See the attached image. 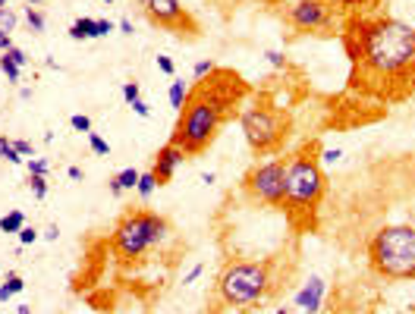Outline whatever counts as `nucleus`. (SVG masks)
I'll list each match as a JSON object with an SVG mask.
<instances>
[{"mask_svg": "<svg viewBox=\"0 0 415 314\" xmlns=\"http://www.w3.org/2000/svg\"><path fill=\"white\" fill-rule=\"evenodd\" d=\"M158 189V179H155V173H142V176H139V185H136V192H139V198H148L151 192Z\"/></svg>", "mask_w": 415, "mask_h": 314, "instance_id": "aec40b11", "label": "nucleus"}, {"mask_svg": "<svg viewBox=\"0 0 415 314\" xmlns=\"http://www.w3.org/2000/svg\"><path fill=\"white\" fill-rule=\"evenodd\" d=\"M117 29L123 32V35H132V32H136V29H132V22H129V19H120V22H117Z\"/></svg>", "mask_w": 415, "mask_h": 314, "instance_id": "58836bf2", "label": "nucleus"}, {"mask_svg": "<svg viewBox=\"0 0 415 314\" xmlns=\"http://www.w3.org/2000/svg\"><path fill=\"white\" fill-rule=\"evenodd\" d=\"M321 164H337V160H340V151L337 148H327V151H321Z\"/></svg>", "mask_w": 415, "mask_h": 314, "instance_id": "4c0bfd02", "label": "nucleus"}, {"mask_svg": "<svg viewBox=\"0 0 415 314\" xmlns=\"http://www.w3.org/2000/svg\"><path fill=\"white\" fill-rule=\"evenodd\" d=\"M321 145L309 142L299 145L286 157V192H283V211L286 223L293 233H312L318 226V208L327 192V176L321 170Z\"/></svg>", "mask_w": 415, "mask_h": 314, "instance_id": "7ed1b4c3", "label": "nucleus"}, {"mask_svg": "<svg viewBox=\"0 0 415 314\" xmlns=\"http://www.w3.org/2000/svg\"><path fill=\"white\" fill-rule=\"evenodd\" d=\"M139 176H142V173H139L136 166H126V170H120L117 176H110V179H107V192H110L113 198H120L123 192L136 189V185H139Z\"/></svg>", "mask_w": 415, "mask_h": 314, "instance_id": "ddd939ff", "label": "nucleus"}, {"mask_svg": "<svg viewBox=\"0 0 415 314\" xmlns=\"http://www.w3.org/2000/svg\"><path fill=\"white\" fill-rule=\"evenodd\" d=\"M264 6H280V4H286V0H261Z\"/></svg>", "mask_w": 415, "mask_h": 314, "instance_id": "37998d69", "label": "nucleus"}, {"mask_svg": "<svg viewBox=\"0 0 415 314\" xmlns=\"http://www.w3.org/2000/svg\"><path fill=\"white\" fill-rule=\"evenodd\" d=\"M132 4H139V6H142V4H145V0H132Z\"/></svg>", "mask_w": 415, "mask_h": 314, "instance_id": "de8ad7c7", "label": "nucleus"}, {"mask_svg": "<svg viewBox=\"0 0 415 314\" xmlns=\"http://www.w3.org/2000/svg\"><path fill=\"white\" fill-rule=\"evenodd\" d=\"M324 292H327L324 280H321V277H309V283L296 292V308H302L305 314H318L321 302H324Z\"/></svg>", "mask_w": 415, "mask_h": 314, "instance_id": "f8f14e48", "label": "nucleus"}, {"mask_svg": "<svg viewBox=\"0 0 415 314\" xmlns=\"http://www.w3.org/2000/svg\"><path fill=\"white\" fill-rule=\"evenodd\" d=\"M89 145H91V151H95V155H101V157L110 155V145H107L98 132H89Z\"/></svg>", "mask_w": 415, "mask_h": 314, "instance_id": "a878e982", "label": "nucleus"}, {"mask_svg": "<svg viewBox=\"0 0 415 314\" xmlns=\"http://www.w3.org/2000/svg\"><path fill=\"white\" fill-rule=\"evenodd\" d=\"M158 70H160V72H167V76H173V72H177V66H173V60H170V57H158Z\"/></svg>", "mask_w": 415, "mask_h": 314, "instance_id": "e433bc0d", "label": "nucleus"}, {"mask_svg": "<svg viewBox=\"0 0 415 314\" xmlns=\"http://www.w3.org/2000/svg\"><path fill=\"white\" fill-rule=\"evenodd\" d=\"M70 126L76 132H91V117H85V113H72L70 117Z\"/></svg>", "mask_w": 415, "mask_h": 314, "instance_id": "bb28decb", "label": "nucleus"}, {"mask_svg": "<svg viewBox=\"0 0 415 314\" xmlns=\"http://www.w3.org/2000/svg\"><path fill=\"white\" fill-rule=\"evenodd\" d=\"M170 233V223L167 217H160L155 211H126L123 217L117 220L110 236V249L120 261H136L145 251H151L155 245H160Z\"/></svg>", "mask_w": 415, "mask_h": 314, "instance_id": "0eeeda50", "label": "nucleus"}, {"mask_svg": "<svg viewBox=\"0 0 415 314\" xmlns=\"http://www.w3.org/2000/svg\"><path fill=\"white\" fill-rule=\"evenodd\" d=\"M277 314H293V308H286V305H283V308H277Z\"/></svg>", "mask_w": 415, "mask_h": 314, "instance_id": "a18cd8bd", "label": "nucleus"}, {"mask_svg": "<svg viewBox=\"0 0 415 314\" xmlns=\"http://www.w3.org/2000/svg\"><path fill=\"white\" fill-rule=\"evenodd\" d=\"M202 270H205V264H196V267H192V270H189V273H186V277H183V286L196 283V280H198V277H202Z\"/></svg>", "mask_w": 415, "mask_h": 314, "instance_id": "c9c22d12", "label": "nucleus"}, {"mask_svg": "<svg viewBox=\"0 0 415 314\" xmlns=\"http://www.w3.org/2000/svg\"><path fill=\"white\" fill-rule=\"evenodd\" d=\"M139 98H142V85H139L136 79L123 82V101H126V104H132V101H139Z\"/></svg>", "mask_w": 415, "mask_h": 314, "instance_id": "b1692460", "label": "nucleus"}, {"mask_svg": "<svg viewBox=\"0 0 415 314\" xmlns=\"http://www.w3.org/2000/svg\"><path fill=\"white\" fill-rule=\"evenodd\" d=\"M368 261L387 280H415V226H381L368 242Z\"/></svg>", "mask_w": 415, "mask_h": 314, "instance_id": "423d86ee", "label": "nucleus"}, {"mask_svg": "<svg viewBox=\"0 0 415 314\" xmlns=\"http://www.w3.org/2000/svg\"><path fill=\"white\" fill-rule=\"evenodd\" d=\"M29 189H32V195H35V198H44V195H48V179H44V176H32V173H29Z\"/></svg>", "mask_w": 415, "mask_h": 314, "instance_id": "393cba45", "label": "nucleus"}, {"mask_svg": "<svg viewBox=\"0 0 415 314\" xmlns=\"http://www.w3.org/2000/svg\"><path fill=\"white\" fill-rule=\"evenodd\" d=\"M70 38L72 41H91V38H98V22L91 16L76 19V22L70 25Z\"/></svg>", "mask_w": 415, "mask_h": 314, "instance_id": "4468645a", "label": "nucleus"}, {"mask_svg": "<svg viewBox=\"0 0 415 314\" xmlns=\"http://www.w3.org/2000/svg\"><path fill=\"white\" fill-rule=\"evenodd\" d=\"M264 57H267V63L271 66H286V57L280 51H264Z\"/></svg>", "mask_w": 415, "mask_h": 314, "instance_id": "72a5a7b5", "label": "nucleus"}, {"mask_svg": "<svg viewBox=\"0 0 415 314\" xmlns=\"http://www.w3.org/2000/svg\"><path fill=\"white\" fill-rule=\"evenodd\" d=\"M57 236H60L57 223H53V226H48V230H44V239H51V242H57Z\"/></svg>", "mask_w": 415, "mask_h": 314, "instance_id": "a19ab883", "label": "nucleus"}, {"mask_svg": "<svg viewBox=\"0 0 415 314\" xmlns=\"http://www.w3.org/2000/svg\"><path fill=\"white\" fill-rule=\"evenodd\" d=\"M340 41L352 63V91L384 104H400L415 91V29L409 22L350 13Z\"/></svg>", "mask_w": 415, "mask_h": 314, "instance_id": "f257e3e1", "label": "nucleus"}, {"mask_svg": "<svg viewBox=\"0 0 415 314\" xmlns=\"http://www.w3.org/2000/svg\"><path fill=\"white\" fill-rule=\"evenodd\" d=\"M142 13L155 29L170 32L179 41H198L202 38V22L189 13V6H183V0H145Z\"/></svg>", "mask_w": 415, "mask_h": 314, "instance_id": "9d476101", "label": "nucleus"}, {"mask_svg": "<svg viewBox=\"0 0 415 314\" xmlns=\"http://www.w3.org/2000/svg\"><path fill=\"white\" fill-rule=\"evenodd\" d=\"M280 258L283 255H271V258H255V261H226L217 273V292L224 308H249V305L264 302L267 296L280 289L283 273H280Z\"/></svg>", "mask_w": 415, "mask_h": 314, "instance_id": "20e7f679", "label": "nucleus"}, {"mask_svg": "<svg viewBox=\"0 0 415 314\" xmlns=\"http://www.w3.org/2000/svg\"><path fill=\"white\" fill-rule=\"evenodd\" d=\"M186 95H189V85H186L183 79H177V82H170V91H167V98H170V107H173V110H179V107H183Z\"/></svg>", "mask_w": 415, "mask_h": 314, "instance_id": "2eb2a0df", "label": "nucleus"}, {"mask_svg": "<svg viewBox=\"0 0 415 314\" xmlns=\"http://www.w3.org/2000/svg\"><path fill=\"white\" fill-rule=\"evenodd\" d=\"M186 160L183 155V148H177L173 142H167L164 148H158L155 151V157H151V173H155V179H158V185H167L173 179V173H177V166Z\"/></svg>", "mask_w": 415, "mask_h": 314, "instance_id": "9b49d317", "label": "nucleus"}, {"mask_svg": "<svg viewBox=\"0 0 415 314\" xmlns=\"http://www.w3.org/2000/svg\"><path fill=\"white\" fill-rule=\"evenodd\" d=\"M95 22H98V38H101V35H110V32L117 29V22H110V19H95Z\"/></svg>", "mask_w": 415, "mask_h": 314, "instance_id": "f704fd0d", "label": "nucleus"}, {"mask_svg": "<svg viewBox=\"0 0 415 314\" xmlns=\"http://www.w3.org/2000/svg\"><path fill=\"white\" fill-rule=\"evenodd\" d=\"M42 4H44V0H42Z\"/></svg>", "mask_w": 415, "mask_h": 314, "instance_id": "3c124183", "label": "nucleus"}, {"mask_svg": "<svg viewBox=\"0 0 415 314\" xmlns=\"http://www.w3.org/2000/svg\"><path fill=\"white\" fill-rule=\"evenodd\" d=\"M129 107H132V113H136V117H142V119H148V117H151V107L145 104L142 98H139V101H132Z\"/></svg>", "mask_w": 415, "mask_h": 314, "instance_id": "2f4dec72", "label": "nucleus"}, {"mask_svg": "<svg viewBox=\"0 0 415 314\" xmlns=\"http://www.w3.org/2000/svg\"><path fill=\"white\" fill-rule=\"evenodd\" d=\"M239 126H243V136H245V142H249L252 155H258V157L280 155L286 138H290V132H293L290 113L264 95H255L249 104H243V110H239Z\"/></svg>", "mask_w": 415, "mask_h": 314, "instance_id": "39448f33", "label": "nucleus"}, {"mask_svg": "<svg viewBox=\"0 0 415 314\" xmlns=\"http://www.w3.org/2000/svg\"><path fill=\"white\" fill-rule=\"evenodd\" d=\"M19 70H23V66H16L10 57H6V53H0V72H4V76L10 79V82H19V76H23Z\"/></svg>", "mask_w": 415, "mask_h": 314, "instance_id": "4be33fe9", "label": "nucleus"}, {"mask_svg": "<svg viewBox=\"0 0 415 314\" xmlns=\"http://www.w3.org/2000/svg\"><path fill=\"white\" fill-rule=\"evenodd\" d=\"M13 48V38L10 35H4V32H0V53H6Z\"/></svg>", "mask_w": 415, "mask_h": 314, "instance_id": "ea45409f", "label": "nucleus"}, {"mask_svg": "<svg viewBox=\"0 0 415 314\" xmlns=\"http://www.w3.org/2000/svg\"><path fill=\"white\" fill-rule=\"evenodd\" d=\"M29 173L32 176H48V160L44 157H29Z\"/></svg>", "mask_w": 415, "mask_h": 314, "instance_id": "c85d7f7f", "label": "nucleus"}, {"mask_svg": "<svg viewBox=\"0 0 415 314\" xmlns=\"http://www.w3.org/2000/svg\"><path fill=\"white\" fill-rule=\"evenodd\" d=\"M214 70H217V66H214V60H198L196 70H192V79L198 82V79H205L208 72H214Z\"/></svg>", "mask_w": 415, "mask_h": 314, "instance_id": "cd10ccee", "label": "nucleus"}, {"mask_svg": "<svg viewBox=\"0 0 415 314\" xmlns=\"http://www.w3.org/2000/svg\"><path fill=\"white\" fill-rule=\"evenodd\" d=\"M13 148H16L23 157H35V148H32L29 142H23V138H16V142H13Z\"/></svg>", "mask_w": 415, "mask_h": 314, "instance_id": "473e14b6", "label": "nucleus"}, {"mask_svg": "<svg viewBox=\"0 0 415 314\" xmlns=\"http://www.w3.org/2000/svg\"><path fill=\"white\" fill-rule=\"evenodd\" d=\"M208 4H211L214 6V10H217L220 13V16H233V13H236L239 10V6H243L245 4V0H208Z\"/></svg>", "mask_w": 415, "mask_h": 314, "instance_id": "412c9836", "label": "nucleus"}, {"mask_svg": "<svg viewBox=\"0 0 415 314\" xmlns=\"http://www.w3.org/2000/svg\"><path fill=\"white\" fill-rule=\"evenodd\" d=\"M104 4H113V0H104Z\"/></svg>", "mask_w": 415, "mask_h": 314, "instance_id": "8fccbe9b", "label": "nucleus"}, {"mask_svg": "<svg viewBox=\"0 0 415 314\" xmlns=\"http://www.w3.org/2000/svg\"><path fill=\"white\" fill-rule=\"evenodd\" d=\"M243 192L249 202L267 204V208L280 211L283 192H286V157L277 155V157L264 160V164H255L243 176Z\"/></svg>", "mask_w": 415, "mask_h": 314, "instance_id": "1a4fd4ad", "label": "nucleus"}, {"mask_svg": "<svg viewBox=\"0 0 415 314\" xmlns=\"http://www.w3.org/2000/svg\"><path fill=\"white\" fill-rule=\"evenodd\" d=\"M16 22H19L16 10H13L10 4H6V6H0V32H4V35H10V32L16 29Z\"/></svg>", "mask_w": 415, "mask_h": 314, "instance_id": "a211bd4d", "label": "nucleus"}, {"mask_svg": "<svg viewBox=\"0 0 415 314\" xmlns=\"http://www.w3.org/2000/svg\"><path fill=\"white\" fill-rule=\"evenodd\" d=\"M0 6H6V0H0Z\"/></svg>", "mask_w": 415, "mask_h": 314, "instance_id": "09e8293b", "label": "nucleus"}, {"mask_svg": "<svg viewBox=\"0 0 415 314\" xmlns=\"http://www.w3.org/2000/svg\"><path fill=\"white\" fill-rule=\"evenodd\" d=\"M6 57H10L16 66H25V63H29V53L19 51V48H10V51H6Z\"/></svg>", "mask_w": 415, "mask_h": 314, "instance_id": "7c9ffc66", "label": "nucleus"}, {"mask_svg": "<svg viewBox=\"0 0 415 314\" xmlns=\"http://www.w3.org/2000/svg\"><path fill=\"white\" fill-rule=\"evenodd\" d=\"M25 4H29V6H38V4H42V0H25Z\"/></svg>", "mask_w": 415, "mask_h": 314, "instance_id": "49530a36", "label": "nucleus"}, {"mask_svg": "<svg viewBox=\"0 0 415 314\" xmlns=\"http://www.w3.org/2000/svg\"><path fill=\"white\" fill-rule=\"evenodd\" d=\"M23 289H25L23 277H19V273H10V277H6V283L0 286V302H6V299H13V296H16V292H23Z\"/></svg>", "mask_w": 415, "mask_h": 314, "instance_id": "f3484780", "label": "nucleus"}, {"mask_svg": "<svg viewBox=\"0 0 415 314\" xmlns=\"http://www.w3.org/2000/svg\"><path fill=\"white\" fill-rule=\"evenodd\" d=\"M0 157H4V160H10V164H23V160H25L16 148H13V142H6L4 136H0Z\"/></svg>", "mask_w": 415, "mask_h": 314, "instance_id": "5701e85b", "label": "nucleus"}, {"mask_svg": "<svg viewBox=\"0 0 415 314\" xmlns=\"http://www.w3.org/2000/svg\"><path fill=\"white\" fill-rule=\"evenodd\" d=\"M70 179H82V170H79V166H70Z\"/></svg>", "mask_w": 415, "mask_h": 314, "instance_id": "79ce46f5", "label": "nucleus"}, {"mask_svg": "<svg viewBox=\"0 0 415 314\" xmlns=\"http://www.w3.org/2000/svg\"><path fill=\"white\" fill-rule=\"evenodd\" d=\"M25 22H29V29L35 32V35H42L44 32V13L38 10V6H25Z\"/></svg>", "mask_w": 415, "mask_h": 314, "instance_id": "6ab92c4d", "label": "nucleus"}, {"mask_svg": "<svg viewBox=\"0 0 415 314\" xmlns=\"http://www.w3.org/2000/svg\"><path fill=\"white\" fill-rule=\"evenodd\" d=\"M19 242H23V245L38 242V230H35V226H23V230H19Z\"/></svg>", "mask_w": 415, "mask_h": 314, "instance_id": "c756f323", "label": "nucleus"}, {"mask_svg": "<svg viewBox=\"0 0 415 314\" xmlns=\"http://www.w3.org/2000/svg\"><path fill=\"white\" fill-rule=\"evenodd\" d=\"M283 19L296 35H314V38H333L343 29V10L340 0H293L283 4Z\"/></svg>", "mask_w": 415, "mask_h": 314, "instance_id": "6e6552de", "label": "nucleus"}, {"mask_svg": "<svg viewBox=\"0 0 415 314\" xmlns=\"http://www.w3.org/2000/svg\"><path fill=\"white\" fill-rule=\"evenodd\" d=\"M25 226V214L23 211H10L6 217H0V233H19Z\"/></svg>", "mask_w": 415, "mask_h": 314, "instance_id": "dca6fc26", "label": "nucleus"}, {"mask_svg": "<svg viewBox=\"0 0 415 314\" xmlns=\"http://www.w3.org/2000/svg\"><path fill=\"white\" fill-rule=\"evenodd\" d=\"M249 98H252V85L230 66H217V70L208 72L205 79H198L189 89L183 107L177 110L170 142L177 148H183L186 157L205 155L214 145V138L220 136V129L233 117H239V110H243V104Z\"/></svg>", "mask_w": 415, "mask_h": 314, "instance_id": "f03ea898", "label": "nucleus"}, {"mask_svg": "<svg viewBox=\"0 0 415 314\" xmlns=\"http://www.w3.org/2000/svg\"><path fill=\"white\" fill-rule=\"evenodd\" d=\"M16 314H32V311H29V305H19V308H16Z\"/></svg>", "mask_w": 415, "mask_h": 314, "instance_id": "c03bdc74", "label": "nucleus"}]
</instances>
